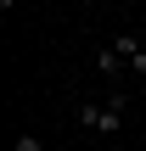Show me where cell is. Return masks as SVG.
Returning <instances> with one entry per match:
<instances>
[{
  "mask_svg": "<svg viewBox=\"0 0 146 151\" xmlns=\"http://www.w3.org/2000/svg\"><path fill=\"white\" fill-rule=\"evenodd\" d=\"M73 118H79V129H90V134H107V140H113V134H124V118H129V95H113L107 106H79Z\"/></svg>",
  "mask_w": 146,
  "mask_h": 151,
  "instance_id": "1",
  "label": "cell"
},
{
  "mask_svg": "<svg viewBox=\"0 0 146 151\" xmlns=\"http://www.w3.org/2000/svg\"><path fill=\"white\" fill-rule=\"evenodd\" d=\"M113 50L124 56V67H129V73H141V78H146V45L135 39V34H113Z\"/></svg>",
  "mask_w": 146,
  "mask_h": 151,
  "instance_id": "2",
  "label": "cell"
},
{
  "mask_svg": "<svg viewBox=\"0 0 146 151\" xmlns=\"http://www.w3.org/2000/svg\"><path fill=\"white\" fill-rule=\"evenodd\" d=\"M96 67H101V78H118V73H124V56H118L113 45H101V50H96Z\"/></svg>",
  "mask_w": 146,
  "mask_h": 151,
  "instance_id": "3",
  "label": "cell"
},
{
  "mask_svg": "<svg viewBox=\"0 0 146 151\" xmlns=\"http://www.w3.org/2000/svg\"><path fill=\"white\" fill-rule=\"evenodd\" d=\"M11 151H45V140H39V134H34V129H23V134H17V140H11Z\"/></svg>",
  "mask_w": 146,
  "mask_h": 151,
  "instance_id": "4",
  "label": "cell"
},
{
  "mask_svg": "<svg viewBox=\"0 0 146 151\" xmlns=\"http://www.w3.org/2000/svg\"><path fill=\"white\" fill-rule=\"evenodd\" d=\"M56 151H73V146H56Z\"/></svg>",
  "mask_w": 146,
  "mask_h": 151,
  "instance_id": "5",
  "label": "cell"
}]
</instances>
